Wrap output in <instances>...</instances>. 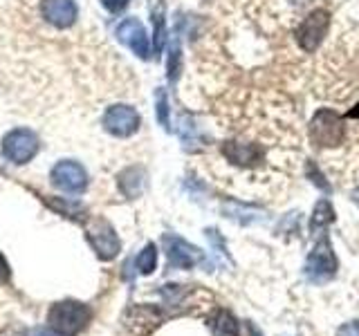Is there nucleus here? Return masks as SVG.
Returning <instances> with one entry per match:
<instances>
[{"label":"nucleus","mask_w":359,"mask_h":336,"mask_svg":"<svg viewBox=\"0 0 359 336\" xmlns=\"http://www.w3.org/2000/svg\"><path fill=\"white\" fill-rule=\"evenodd\" d=\"M155 108H157V121L164 130H171V119H168V97H166V90L164 88H157L155 90Z\"/></svg>","instance_id":"nucleus-18"},{"label":"nucleus","mask_w":359,"mask_h":336,"mask_svg":"<svg viewBox=\"0 0 359 336\" xmlns=\"http://www.w3.org/2000/svg\"><path fill=\"white\" fill-rule=\"evenodd\" d=\"M9 278V267H7V260L3 255H0V283H5V280Z\"/></svg>","instance_id":"nucleus-24"},{"label":"nucleus","mask_w":359,"mask_h":336,"mask_svg":"<svg viewBox=\"0 0 359 336\" xmlns=\"http://www.w3.org/2000/svg\"><path fill=\"white\" fill-rule=\"evenodd\" d=\"M93 318V312L83 302L74 300H63L56 302L50 309V325L54 332H59L61 336H74L81 332L86 325Z\"/></svg>","instance_id":"nucleus-1"},{"label":"nucleus","mask_w":359,"mask_h":336,"mask_svg":"<svg viewBox=\"0 0 359 336\" xmlns=\"http://www.w3.org/2000/svg\"><path fill=\"white\" fill-rule=\"evenodd\" d=\"M164 249H166L168 262L180 269H191L194 265L205 260V255H202L198 246L189 244L187 240H182L180 235H173V233L164 235Z\"/></svg>","instance_id":"nucleus-10"},{"label":"nucleus","mask_w":359,"mask_h":336,"mask_svg":"<svg viewBox=\"0 0 359 336\" xmlns=\"http://www.w3.org/2000/svg\"><path fill=\"white\" fill-rule=\"evenodd\" d=\"M41 14L45 22H50L52 27L67 29L76 22V5L74 0H43L41 3Z\"/></svg>","instance_id":"nucleus-12"},{"label":"nucleus","mask_w":359,"mask_h":336,"mask_svg":"<svg viewBox=\"0 0 359 336\" xmlns=\"http://www.w3.org/2000/svg\"><path fill=\"white\" fill-rule=\"evenodd\" d=\"M166 72H168V81H177L180 72H182V52H180V43L175 41L171 45V52H168V63H166Z\"/></svg>","instance_id":"nucleus-19"},{"label":"nucleus","mask_w":359,"mask_h":336,"mask_svg":"<svg viewBox=\"0 0 359 336\" xmlns=\"http://www.w3.org/2000/svg\"><path fill=\"white\" fill-rule=\"evenodd\" d=\"M115 34L126 48H130L140 56V59L146 61L151 56V41H149V34H146V27L140 22V18H135V16L123 18L117 25Z\"/></svg>","instance_id":"nucleus-9"},{"label":"nucleus","mask_w":359,"mask_h":336,"mask_svg":"<svg viewBox=\"0 0 359 336\" xmlns=\"http://www.w3.org/2000/svg\"><path fill=\"white\" fill-rule=\"evenodd\" d=\"M86 235L90 244H93V249L97 251V255L101 260H112L117 253H119V238L115 229H112V224L104 218H95L93 224L86 229Z\"/></svg>","instance_id":"nucleus-7"},{"label":"nucleus","mask_w":359,"mask_h":336,"mask_svg":"<svg viewBox=\"0 0 359 336\" xmlns=\"http://www.w3.org/2000/svg\"><path fill=\"white\" fill-rule=\"evenodd\" d=\"M250 332H252L254 336H261V332H258V330L254 328V325H250Z\"/></svg>","instance_id":"nucleus-26"},{"label":"nucleus","mask_w":359,"mask_h":336,"mask_svg":"<svg viewBox=\"0 0 359 336\" xmlns=\"http://www.w3.org/2000/svg\"><path fill=\"white\" fill-rule=\"evenodd\" d=\"M308 175H310V179H312V182L317 184L319 188H323V190H330V184L325 182V177L321 175L319 168H314V164H312V162L308 164Z\"/></svg>","instance_id":"nucleus-21"},{"label":"nucleus","mask_w":359,"mask_h":336,"mask_svg":"<svg viewBox=\"0 0 359 336\" xmlns=\"http://www.w3.org/2000/svg\"><path fill=\"white\" fill-rule=\"evenodd\" d=\"M334 220V211L330 206L328 200H319L317 206H314V213H312V222H310V231H321L323 227H328V224Z\"/></svg>","instance_id":"nucleus-16"},{"label":"nucleus","mask_w":359,"mask_h":336,"mask_svg":"<svg viewBox=\"0 0 359 336\" xmlns=\"http://www.w3.org/2000/svg\"><path fill=\"white\" fill-rule=\"evenodd\" d=\"M222 155L227 162L241 168H256L265 162V150L258 144H243V141H224Z\"/></svg>","instance_id":"nucleus-11"},{"label":"nucleus","mask_w":359,"mask_h":336,"mask_svg":"<svg viewBox=\"0 0 359 336\" xmlns=\"http://www.w3.org/2000/svg\"><path fill=\"white\" fill-rule=\"evenodd\" d=\"M344 123L339 115L328 108H321L317 115L312 117L310 123V137L312 141L321 146V148H332V146H339L344 141Z\"/></svg>","instance_id":"nucleus-3"},{"label":"nucleus","mask_w":359,"mask_h":336,"mask_svg":"<svg viewBox=\"0 0 359 336\" xmlns=\"http://www.w3.org/2000/svg\"><path fill=\"white\" fill-rule=\"evenodd\" d=\"M29 336H61V334L54 330H34V332H29Z\"/></svg>","instance_id":"nucleus-25"},{"label":"nucleus","mask_w":359,"mask_h":336,"mask_svg":"<svg viewBox=\"0 0 359 336\" xmlns=\"http://www.w3.org/2000/svg\"><path fill=\"white\" fill-rule=\"evenodd\" d=\"M101 123H104L106 132L115 134V137H130V134H135L140 130L142 119H140V112L133 106L115 104L104 112Z\"/></svg>","instance_id":"nucleus-6"},{"label":"nucleus","mask_w":359,"mask_h":336,"mask_svg":"<svg viewBox=\"0 0 359 336\" xmlns=\"http://www.w3.org/2000/svg\"><path fill=\"white\" fill-rule=\"evenodd\" d=\"M52 184L65 193H83L88 186V173L81 164L63 160L52 168Z\"/></svg>","instance_id":"nucleus-8"},{"label":"nucleus","mask_w":359,"mask_h":336,"mask_svg":"<svg viewBox=\"0 0 359 336\" xmlns=\"http://www.w3.org/2000/svg\"><path fill=\"white\" fill-rule=\"evenodd\" d=\"M135 265H137L140 274H144V276H149V274L155 272V267H157V249H155V244H153V242H149V244H146L144 249L140 251V255H137V260H135Z\"/></svg>","instance_id":"nucleus-17"},{"label":"nucleus","mask_w":359,"mask_h":336,"mask_svg":"<svg viewBox=\"0 0 359 336\" xmlns=\"http://www.w3.org/2000/svg\"><path fill=\"white\" fill-rule=\"evenodd\" d=\"M334 274H337V258L332 253L330 240L323 235L308 255L306 276L312 280V283H325V280H330Z\"/></svg>","instance_id":"nucleus-5"},{"label":"nucleus","mask_w":359,"mask_h":336,"mask_svg":"<svg viewBox=\"0 0 359 336\" xmlns=\"http://www.w3.org/2000/svg\"><path fill=\"white\" fill-rule=\"evenodd\" d=\"M213 336H241L238 321H236L227 309H218L209 321Z\"/></svg>","instance_id":"nucleus-15"},{"label":"nucleus","mask_w":359,"mask_h":336,"mask_svg":"<svg viewBox=\"0 0 359 336\" xmlns=\"http://www.w3.org/2000/svg\"><path fill=\"white\" fill-rule=\"evenodd\" d=\"M41 148L39 134L29 128H14L3 139V155L11 164H27Z\"/></svg>","instance_id":"nucleus-2"},{"label":"nucleus","mask_w":359,"mask_h":336,"mask_svg":"<svg viewBox=\"0 0 359 336\" xmlns=\"http://www.w3.org/2000/svg\"><path fill=\"white\" fill-rule=\"evenodd\" d=\"M151 20H153V50L160 54L166 43V7L162 0H151Z\"/></svg>","instance_id":"nucleus-13"},{"label":"nucleus","mask_w":359,"mask_h":336,"mask_svg":"<svg viewBox=\"0 0 359 336\" xmlns=\"http://www.w3.org/2000/svg\"><path fill=\"white\" fill-rule=\"evenodd\" d=\"M130 0H101V5H104L108 11H112V14H119V11H123L128 7Z\"/></svg>","instance_id":"nucleus-22"},{"label":"nucleus","mask_w":359,"mask_h":336,"mask_svg":"<svg viewBox=\"0 0 359 336\" xmlns=\"http://www.w3.org/2000/svg\"><path fill=\"white\" fill-rule=\"evenodd\" d=\"M180 137H182V141L187 146L196 144L198 141V132H196V126L194 121H191L189 117H182V121H180Z\"/></svg>","instance_id":"nucleus-20"},{"label":"nucleus","mask_w":359,"mask_h":336,"mask_svg":"<svg viewBox=\"0 0 359 336\" xmlns=\"http://www.w3.org/2000/svg\"><path fill=\"white\" fill-rule=\"evenodd\" d=\"M144 177H146L144 175V168H140V166L126 168V171L119 175V188L123 190V195L137 197L142 190H144V184H146Z\"/></svg>","instance_id":"nucleus-14"},{"label":"nucleus","mask_w":359,"mask_h":336,"mask_svg":"<svg viewBox=\"0 0 359 336\" xmlns=\"http://www.w3.org/2000/svg\"><path fill=\"white\" fill-rule=\"evenodd\" d=\"M330 27V11L328 9H314L301 20L297 29V43L303 52H314L321 45L323 36Z\"/></svg>","instance_id":"nucleus-4"},{"label":"nucleus","mask_w":359,"mask_h":336,"mask_svg":"<svg viewBox=\"0 0 359 336\" xmlns=\"http://www.w3.org/2000/svg\"><path fill=\"white\" fill-rule=\"evenodd\" d=\"M337 336H359V321L341 325L339 332H337Z\"/></svg>","instance_id":"nucleus-23"}]
</instances>
